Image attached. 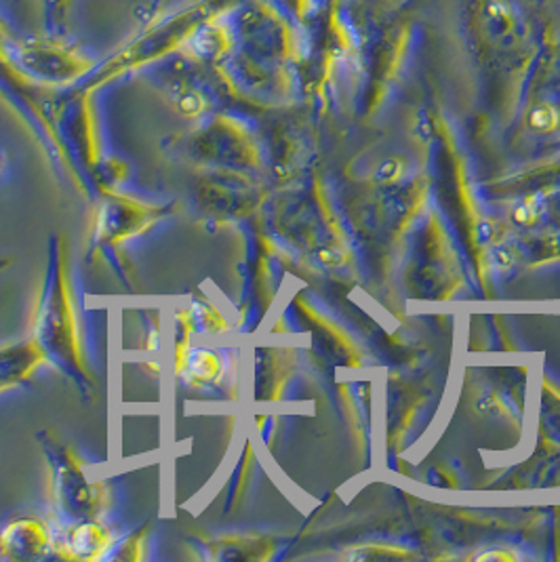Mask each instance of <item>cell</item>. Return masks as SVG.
I'll return each instance as SVG.
<instances>
[{
	"label": "cell",
	"mask_w": 560,
	"mask_h": 562,
	"mask_svg": "<svg viewBox=\"0 0 560 562\" xmlns=\"http://www.w3.org/2000/svg\"><path fill=\"white\" fill-rule=\"evenodd\" d=\"M32 339L45 352L47 364H53L61 375L77 382L80 390L96 385V378L82 352L77 307L68 279V247L61 236L53 238L49 249L45 279L32 318Z\"/></svg>",
	"instance_id": "1"
},
{
	"label": "cell",
	"mask_w": 560,
	"mask_h": 562,
	"mask_svg": "<svg viewBox=\"0 0 560 562\" xmlns=\"http://www.w3.org/2000/svg\"><path fill=\"white\" fill-rule=\"evenodd\" d=\"M38 438L52 470V495L59 516L70 525L102 518L110 506L105 483L100 479L93 481L77 451L52 430H45Z\"/></svg>",
	"instance_id": "2"
},
{
	"label": "cell",
	"mask_w": 560,
	"mask_h": 562,
	"mask_svg": "<svg viewBox=\"0 0 560 562\" xmlns=\"http://www.w3.org/2000/svg\"><path fill=\"white\" fill-rule=\"evenodd\" d=\"M173 206L176 205H150L131 199L119 190H103L100 192V205L96 209L93 220V245L121 247L169 217L173 213Z\"/></svg>",
	"instance_id": "3"
},
{
	"label": "cell",
	"mask_w": 560,
	"mask_h": 562,
	"mask_svg": "<svg viewBox=\"0 0 560 562\" xmlns=\"http://www.w3.org/2000/svg\"><path fill=\"white\" fill-rule=\"evenodd\" d=\"M53 548L49 527L38 518H20L0 533V559L30 562L45 559Z\"/></svg>",
	"instance_id": "4"
},
{
	"label": "cell",
	"mask_w": 560,
	"mask_h": 562,
	"mask_svg": "<svg viewBox=\"0 0 560 562\" xmlns=\"http://www.w3.org/2000/svg\"><path fill=\"white\" fill-rule=\"evenodd\" d=\"M114 533L102 520H80L70 525L59 548V557L66 561L93 562L105 559L114 548Z\"/></svg>",
	"instance_id": "5"
},
{
	"label": "cell",
	"mask_w": 560,
	"mask_h": 562,
	"mask_svg": "<svg viewBox=\"0 0 560 562\" xmlns=\"http://www.w3.org/2000/svg\"><path fill=\"white\" fill-rule=\"evenodd\" d=\"M47 364L41 346L30 337L20 344H7L0 348V394L26 382L38 367Z\"/></svg>",
	"instance_id": "6"
},
{
	"label": "cell",
	"mask_w": 560,
	"mask_h": 562,
	"mask_svg": "<svg viewBox=\"0 0 560 562\" xmlns=\"http://www.w3.org/2000/svg\"><path fill=\"white\" fill-rule=\"evenodd\" d=\"M222 358L211 350H192L188 357V364L183 369V378L190 385H206L217 382L222 378Z\"/></svg>",
	"instance_id": "7"
},
{
	"label": "cell",
	"mask_w": 560,
	"mask_h": 562,
	"mask_svg": "<svg viewBox=\"0 0 560 562\" xmlns=\"http://www.w3.org/2000/svg\"><path fill=\"white\" fill-rule=\"evenodd\" d=\"M194 333V321L190 310L188 312H179L178 314V331H176V375H181L188 357H190V337Z\"/></svg>",
	"instance_id": "8"
},
{
	"label": "cell",
	"mask_w": 560,
	"mask_h": 562,
	"mask_svg": "<svg viewBox=\"0 0 560 562\" xmlns=\"http://www.w3.org/2000/svg\"><path fill=\"white\" fill-rule=\"evenodd\" d=\"M148 537V527H142L137 533L128 536L125 541H121L119 546L114 543V548L110 550L112 554H108L105 559H114V561L135 562L144 559V543Z\"/></svg>",
	"instance_id": "9"
},
{
	"label": "cell",
	"mask_w": 560,
	"mask_h": 562,
	"mask_svg": "<svg viewBox=\"0 0 560 562\" xmlns=\"http://www.w3.org/2000/svg\"><path fill=\"white\" fill-rule=\"evenodd\" d=\"M93 176H98V190H116L119 183L127 178V165H123L121 160H100L93 171Z\"/></svg>",
	"instance_id": "10"
},
{
	"label": "cell",
	"mask_w": 560,
	"mask_h": 562,
	"mask_svg": "<svg viewBox=\"0 0 560 562\" xmlns=\"http://www.w3.org/2000/svg\"><path fill=\"white\" fill-rule=\"evenodd\" d=\"M190 314H192V321H194V329L199 327L204 333H217L226 327V323L222 321L220 312L211 306H206L203 302L201 304L197 302L192 310H190Z\"/></svg>",
	"instance_id": "11"
},
{
	"label": "cell",
	"mask_w": 560,
	"mask_h": 562,
	"mask_svg": "<svg viewBox=\"0 0 560 562\" xmlns=\"http://www.w3.org/2000/svg\"><path fill=\"white\" fill-rule=\"evenodd\" d=\"M559 123V112L552 105H539L531 114V125L539 131H552Z\"/></svg>",
	"instance_id": "12"
},
{
	"label": "cell",
	"mask_w": 560,
	"mask_h": 562,
	"mask_svg": "<svg viewBox=\"0 0 560 562\" xmlns=\"http://www.w3.org/2000/svg\"><path fill=\"white\" fill-rule=\"evenodd\" d=\"M401 176H403V162H399V160H388L380 171V179L383 181H392Z\"/></svg>",
	"instance_id": "13"
},
{
	"label": "cell",
	"mask_w": 560,
	"mask_h": 562,
	"mask_svg": "<svg viewBox=\"0 0 560 562\" xmlns=\"http://www.w3.org/2000/svg\"><path fill=\"white\" fill-rule=\"evenodd\" d=\"M535 213H537V209L534 206V201H529V203H525V205L516 211V220H518V222H531L535 217Z\"/></svg>",
	"instance_id": "14"
},
{
	"label": "cell",
	"mask_w": 560,
	"mask_h": 562,
	"mask_svg": "<svg viewBox=\"0 0 560 562\" xmlns=\"http://www.w3.org/2000/svg\"><path fill=\"white\" fill-rule=\"evenodd\" d=\"M516 557L509 552H491V554H483L479 557V561H514Z\"/></svg>",
	"instance_id": "15"
}]
</instances>
